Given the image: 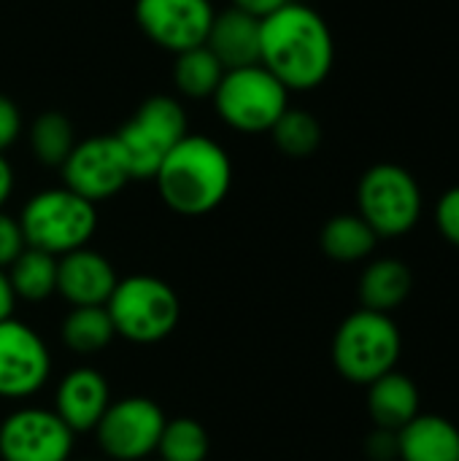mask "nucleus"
<instances>
[{"instance_id":"1","label":"nucleus","mask_w":459,"mask_h":461,"mask_svg":"<svg viewBox=\"0 0 459 461\" xmlns=\"http://www.w3.org/2000/svg\"><path fill=\"white\" fill-rule=\"evenodd\" d=\"M335 62V41L319 11L287 3L262 19L260 65L289 92H308L325 84Z\"/></svg>"},{"instance_id":"2","label":"nucleus","mask_w":459,"mask_h":461,"mask_svg":"<svg viewBox=\"0 0 459 461\" xmlns=\"http://www.w3.org/2000/svg\"><path fill=\"white\" fill-rule=\"evenodd\" d=\"M154 181L170 211L181 216H203L225 203L233 184V165L214 138L187 135L162 159Z\"/></svg>"},{"instance_id":"3","label":"nucleus","mask_w":459,"mask_h":461,"mask_svg":"<svg viewBox=\"0 0 459 461\" xmlns=\"http://www.w3.org/2000/svg\"><path fill=\"white\" fill-rule=\"evenodd\" d=\"M19 227L24 246L51 257H65L92 240L97 230V211L95 203L78 197L68 186L43 189L24 203Z\"/></svg>"},{"instance_id":"4","label":"nucleus","mask_w":459,"mask_h":461,"mask_svg":"<svg viewBox=\"0 0 459 461\" xmlns=\"http://www.w3.org/2000/svg\"><path fill=\"white\" fill-rule=\"evenodd\" d=\"M403 351V338L390 313L357 311L335 332L333 362L335 370L352 384H373L395 370Z\"/></svg>"},{"instance_id":"5","label":"nucleus","mask_w":459,"mask_h":461,"mask_svg":"<svg viewBox=\"0 0 459 461\" xmlns=\"http://www.w3.org/2000/svg\"><path fill=\"white\" fill-rule=\"evenodd\" d=\"M114 332L130 343H160L165 340L181 316L179 294L170 284L154 276L122 278L106 303Z\"/></svg>"},{"instance_id":"6","label":"nucleus","mask_w":459,"mask_h":461,"mask_svg":"<svg viewBox=\"0 0 459 461\" xmlns=\"http://www.w3.org/2000/svg\"><path fill=\"white\" fill-rule=\"evenodd\" d=\"M214 108L227 127L260 135L271 132L289 108V89L262 65L235 68L225 70L214 92Z\"/></svg>"},{"instance_id":"7","label":"nucleus","mask_w":459,"mask_h":461,"mask_svg":"<svg viewBox=\"0 0 459 461\" xmlns=\"http://www.w3.org/2000/svg\"><path fill=\"white\" fill-rule=\"evenodd\" d=\"M187 135L184 108L168 95H154L135 111L130 122L122 124L114 138L127 159L130 176L135 181H146L157 176L162 159Z\"/></svg>"},{"instance_id":"8","label":"nucleus","mask_w":459,"mask_h":461,"mask_svg":"<svg viewBox=\"0 0 459 461\" xmlns=\"http://www.w3.org/2000/svg\"><path fill=\"white\" fill-rule=\"evenodd\" d=\"M360 216L379 238H398L414 230L422 216V192L417 178L392 162L368 167L357 184Z\"/></svg>"},{"instance_id":"9","label":"nucleus","mask_w":459,"mask_h":461,"mask_svg":"<svg viewBox=\"0 0 459 461\" xmlns=\"http://www.w3.org/2000/svg\"><path fill=\"white\" fill-rule=\"evenodd\" d=\"M162 408L149 397H124L108 405L95 438L100 451L114 461H141L151 456L165 429Z\"/></svg>"},{"instance_id":"10","label":"nucleus","mask_w":459,"mask_h":461,"mask_svg":"<svg viewBox=\"0 0 459 461\" xmlns=\"http://www.w3.org/2000/svg\"><path fill=\"white\" fill-rule=\"evenodd\" d=\"M60 170L65 186L89 203L108 200L119 194L127 181H133L127 159L114 135H95L76 143Z\"/></svg>"},{"instance_id":"11","label":"nucleus","mask_w":459,"mask_h":461,"mask_svg":"<svg viewBox=\"0 0 459 461\" xmlns=\"http://www.w3.org/2000/svg\"><path fill=\"white\" fill-rule=\"evenodd\" d=\"M73 438L54 411L19 408L0 424V459L70 461Z\"/></svg>"},{"instance_id":"12","label":"nucleus","mask_w":459,"mask_h":461,"mask_svg":"<svg viewBox=\"0 0 459 461\" xmlns=\"http://www.w3.org/2000/svg\"><path fill=\"white\" fill-rule=\"evenodd\" d=\"M51 375V354L43 338L16 321H0V397L27 400L38 394Z\"/></svg>"},{"instance_id":"13","label":"nucleus","mask_w":459,"mask_h":461,"mask_svg":"<svg viewBox=\"0 0 459 461\" xmlns=\"http://www.w3.org/2000/svg\"><path fill=\"white\" fill-rule=\"evenodd\" d=\"M214 14L211 0H135V19L143 35L173 54L203 46Z\"/></svg>"},{"instance_id":"14","label":"nucleus","mask_w":459,"mask_h":461,"mask_svg":"<svg viewBox=\"0 0 459 461\" xmlns=\"http://www.w3.org/2000/svg\"><path fill=\"white\" fill-rule=\"evenodd\" d=\"M116 284L114 265L87 246L57 257V294L73 308L106 305Z\"/></svg>"},{"instance_id":"15","label":"nucleus","mask_w":459,"mask_h":461,"mask_svg":"<svg viewBox=\"0 0 459 461\" xmlns=\"http://www.w3.org/2000/svg\"><path fill=\"white\" fill-rule=\"evenodd\" d=\"M108 405H111L108 381L95 367H76L57 386L54 413L73 435L95 432Z\"/></svg>"},{"instance_id":"16","label":"nucleus","mask_w":459,"mask_h":461,"mask_svg":"<svg viewBox=\"0 0 459 461\" xmlns=\"http://www.w3.org/2000/svg\"><path fill=\"white\" fill-rule=\"evenodd\" d=\"M260 30L262 19L230 5L222 14H214L203 46L219 59L225 70L260 65Z\"/></svg>"},{"instance_id":"17","label":"nucleus","mask_w":459,"mask_h":461,"mask_svg":"<svg viewBox=\"0 0 459 461\" xmlns=\"http://www.w3.org/2000/svg\"><path fill=\"white\" fill-rule=\"evenodd\" d=\"M419 389L417 384L400 373L392 370L373 384H368V413L376 424V429H390L400 432L406 424H411L422 411H419Z\"/></svg>"},{"instance_id":"18","label":"nucleus","mask_w":459,"mask_h":461,"mask_svg":"<svg viewBox=\"0 0 459 461\" xmlns=\"http://www.w3.org/2000/svg\"><path fill=\"white\" fill-rule=\"evenodd\" d=\"M400 461H459V429L444 416L419 413L398 432Z\"/></svg>"},{"instance_id":"19","label":"nucleus","mask_w":459,"mask_h":461,"mask_svg":"<svg viewBox=\"0 0 459 461\" xmlns=\"http://www.w3.org/2000/svg\"><path fill=\"white\" fill-rule=\"evenodd\" d=\"M414 278L406 262L400 259H376L360 276V300L365 311L390 313L403 305L411 294Z\"/></svg>"},{"instance_id":"20","label":"nucleus","mask_w":459,"mask_h":461,"mask_svg":"<svg viewBox=\"0 0 459 461\" xmlns=\"http://www.w3.org/2000/svg\"><path fill=\"white\" fill-rule=\"evenodd\" d=\"M322 251L335 262H360L371 257L379 243V235L368 227L360 213H341L333 216L319 235Z\"/></svg>"},{"instance_id":"21","label":"nucleus","mask_w":459,"mask_h":461,"mask_svg":"<svg viewBox=\"0 0 459 461\" xmlns=\"http://www.w3.org/2000/svg\"><path fill=\"white\" fill-rule=\"evenodd\" d=\"M8 281L16 300L41 303L57 294V257L24 246V251L8 265Z\"/></svg>"},{"instance_id":"22","label":"nucleus","mask_w":459,"mask_h":461,"mask_svg":"<svg viewBox=\"0 0 459 461\" xmlns=\"http://www.w3.org/2000/svg\"><path fill=\"white\" fill-rule=\"evenodd\" d=\"M62 343L78 354V357H92L100 354L103 348L111 346V340L116 338L111 316L106 311V305H87V308H73L62 327H60Z\"/></svg>"},{"instance_id":"23","label":"nucleus","mask_w":459,"mask_h":461,"mask_svg":"<svg viewBox=\"0 0 459 461\" xmlns=\"http://www.w3.org/2000/svg\"><path fill=\"white\" fill-rule=\"evenodd\" d=\"M222 76H225V68L206 46H195V49L176 54L173 81L179 92H184L187 97H214Z\"/></svg>"},{"instance_id":"24","label":"nucleus","mask_w":459,"mask_h":461,"mask_svg":"<svg viewBox=\"0 0 459 461\" xmlns=\"http://www.w3.org/2000/svg\"><path fill=\"white\" fill-rule=\"evenodd\" d=\"M73 146H76V135H73V124L68 116H62L57 111H46L32 122L30 149L41 165L62 167V162L68 159Z\"/></svg>"},{"instance_id":"25","label":"nucleus","mask_w":459,"mask_h":461,"mask_svg":"<svg viewBox=\"0 0 459 461\" xmlns=\"http://www.w3.org/2000/svg\"><path fill=\"white\" fill-rule=\"evenodd\" d=\"M273 143L287 157H311L322 143V124L308 111L287 108L271 130Z\"/></svg>"},{"instance_id":"26","label":"nucleus","mask_w":459,"mask_h":461,"mask_svg":"<svg viewBox=\"0 0 459 461\" xmlns=\"http://www.w3.org/2000/svg\"><path fill=\"white\" fill-rule=\"evenodd\" d=\"M157 454L162 456V461H206L208 432L195 419L165 421Z\"/></svg>"},{"instance_id":"27","label":"nucleus","mask_w":459,"mask_h":461,"mask_svg":"<svg viewBox=\"0 0 459 461\" xmlns=\"http://www.w3.org/2000/svg\"><path fill=\"white\" fill-rule=\"evenodd\" d=\"M436 227L452 246L459 249V186H452L441 194L436 205Z\"/></svg>"},{"instance_id":"28","label":"nucleus","mask_w":459,"mask_h":461,"mask_svg":"<svg viewBox=\"0 0 459 461\" xmlns=\"http://www.w3.org/2000/svg\"><path fill=\"white\" fill-rule=\"evenodd\" d=\"M24 251V235L19 219L0 211V270H5Z\"/></svg>"},{"instance_id":"29","label":"nucleus","mask_w":459,"mask_h":461,"mask_svg":"<svg viewBox=\"0 0 459 461\" xmlns=\"http://www.w3.org/2000/svg\"><path fill=\"white\" fill-rule=\"evenodd\" d=\"M19 132H22V113L11 97L0 95V154L16 143Z\"/></svg>"},{"instance_id":"30","label":"nucleus","mask_w":459,"mask_h":461,"mask_svg":"<svg viewBox=\"0 0 459 461\" xmlns=\"http://www.w3.org/2000/svg\"><path fill=\"white\" fill-rule=\"evenodd\" d=\"M368 454L373 461H395L398 459V432L376 429L368 438Z\"/></svg>"},{"instance_id":"31","label":"nucleus","mask_w":459,"mask_h":461,"mask_svg":"<svg viewBox=\"0 0 459 461\" xmlns=\"http://www.w3.org/2000/svg\"><path fill=\"white\" fill-rule=\"evenodd\" d=\"M287 3H292V0H233V8H241V11H246V14L257 16V19H265V16H271L273 11H279Z\"/></svg>"},{"instance_id":"32","label":"nucleus","mask_w":459,"mask_h":461,"mask_svg":"<svg viewBox=\"0 0 459 461\" xmlns=\"http://www.w3.org/2000/svg\"><path fill=\"white\" fill-rule=\"evenodd\" d=\"M14 308H16V294H14V289H11L8 273L0 270V321L14 319Z\"/></svg>"},{"instance_id":"33","label":"nucleus","mask_w":459,"mask_h":461,"mask_svg":"<svg viewBox=\"0 0 459 461\" xmlns=\"http://www.w3.org/2000/svg\"><path fill=\"white\" fill-rule=\"evenodd\" d=\"M11 192H14V170H11L8 159L0 154V208L5 205V200L11 197Z\"/></svg>"}]
</instances>
